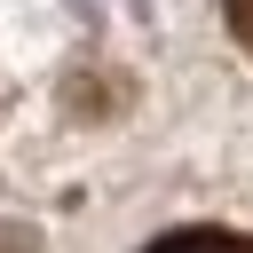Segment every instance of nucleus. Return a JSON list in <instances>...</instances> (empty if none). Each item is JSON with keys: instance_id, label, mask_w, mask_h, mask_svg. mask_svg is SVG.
I'll list each match as a JSON object with an SVG mask.
<instances>
[{"instance_id": "f257e3e1", "label": "nucleus", "mask_w": 253, "mask_h": 253, "mask_svg": "<svg viewBox=\"0 0 253 253\" xmlns=\"http://www.w3.org/2000/svg\"><path fill=\"white\" fill-rule=\"evenodd\" d=\"M142 253H253V237H237V229H174V237H158V245H142Z\"/></svg>"}, {"instance_id": "f03ea898", "label": "nucleus", "mask_w": 253, "mask_h": 253, "mask_svg": "<svg viewBox=\"0 0 253 253\" xmlns=\"http://www.w3.org/2000/svg\"><path fill=\"white\" fill-rule=\"evenodd\" d=\"M221 16H229V32L253 47V0H221Z\"/></svg>"}]
</instances>
